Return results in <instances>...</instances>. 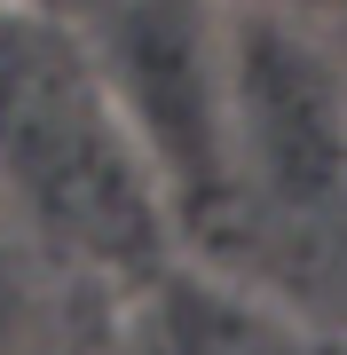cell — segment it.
<instances>
[{
	"mask_svg": "<svg viewBox=\"0 0 347 355\" xmlns=\"http://www.w3.org/2000/svg\"><path fill=\"white\" fill-rule=\"evenodd\" d=\"M0 198L71 268L158 277L174 261V221L134 135L39 0L0 8Z\"/></svg>",
	"mask_w": 347,
	"mask_h": 355,
	"instance_id": "obj_2",
	"label": "cell"
},
{
	"mask_svg": "<svg viewBox=\"0 0 347 355\" xmlns=\"http://www.w3.org/2000/svg\"><path fill=\"white\" fill-rule=\"evenodd\" d=\"M0 8H32V0H0Z\"/></svg>",
	"mask_w": 347,
	"mask_h": 355,
	"instance_id": "obj_7",
	"label": "cell"
},
{
	"mask_svg": "<svg viewBox=\"0 0 347 355\" xmlns=\"http://www.w3.org/2000/svg\"><path fill=\"white\" fill-rule=\"evenodd\" d=\"M111 95L174 221V253H197L229 182V55L237 0H39Z\"/></svg>",
	"mask_w": 347,
	"mask_h": 355,
	"instance_id": "obj_3",
	"label": "cell"
},
{
	"mask_svg": "<svg viewBox=\"0 0 347 355\" xmlns=\"http://www.w3.org/2000/svg\"><path fill=\"white\" fill-rule=\"evenodd\" d=\"M71 261L0 198V355H48L64 340Z\"/></svg>",
	"mask_w": 347,
	"mask_h": 355,
	"instance_id": "obj_4",
	"label": "cell"
},
{
	"mask_svg": "<svg viewBox=\"0 0 347 355\" xmlns=\"http://www.w3.org/2000/svg\"><path fill=\"white\" fill-rule=\"evenodd\" d=\"M197 292H206V308H190V324H181V355H332L323 324L308 316H284L213 277H197Z\"/></svg>",
	"mask_w": 347,
	"mask_h": 355,
	"instance_id": "obj_5",
	"label": "cell"
},
{
	"mask_svg": "<svg viewBox=\"0 0 347 355\" xmlns=\"http://www.w3.org/2000/svg\"><path fill=\"white\" fill-rule=\"evenodd\" d=\"M197 277L347 324V32L244 8L229 55V182Z\"/></svg>",
	"mask_w": 347,
	"mask_h": 355,
	"instance_id": "obj_1",
	"label": "cell"
},
{
	"mask_svg": "<svg viewBox=\"0 0 347 355\" xmlns=\"http://www.w3.org/2000/svg\"><path fill=\"white\" fill-rule=\"evenodd\" d=\"M244 8H276V16H308V24L347 32V0H244Z\"/></svg>",
	"mask_w": 347,
	"mask_h": 355,
	"instance_id": "obj_6",
	"label": "cell"
}]
</instances>
